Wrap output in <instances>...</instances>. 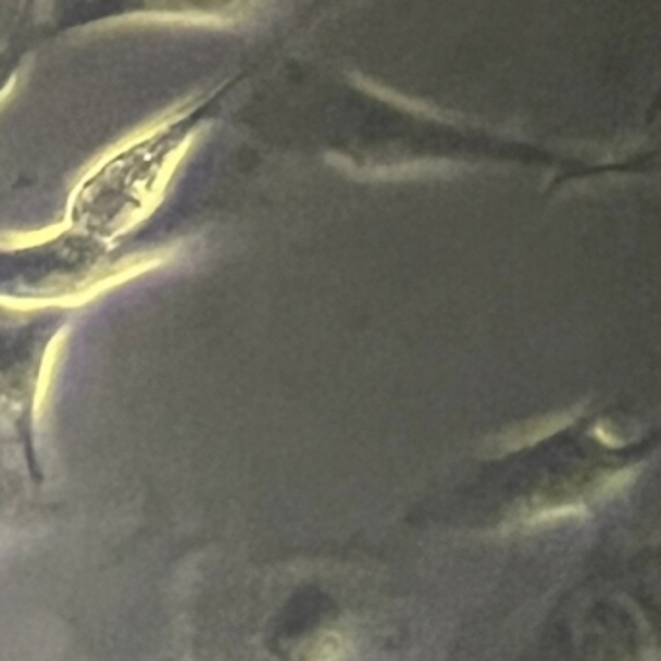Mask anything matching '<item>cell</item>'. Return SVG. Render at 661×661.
<instances>
[{"mask_svg": "<svg viewBox=\"0 0 661 661\" xmlns=\"http://www.w3.org/2000/svg\"><path fill=\"white\" fill-rule=\"evenodd\" d=\"M328 161L334 163L338 170H351V175L361 180H400L415 179L420 175H433V173H442L447 170L448 163L445 161H417V163H402V165H392V167H371V170H359L356 163L344 158L341 153H328Z\"/></svg>", "mask_w": 661, "mask_h": 661, "instance_id": "2", "label": "cell"}, {"mask_svg": "<svg viewBox=\"0 0 661 661\" xmlns=\"http://www.w3.org/2000/svg\"><path fill=\"white\" fill-rule=\"evenodd\" d=\"M581 413L582 406H576L572 410L559 411V413H551L547 417H541V420L529 421L522 427L504 433L497 445L501 447L502 452H512V450H519V448L532 447L539 440L551 437L554 433L572 425Z\"/></svg>", "mask_w": 661, "mask_h": 661, "instance_id": "1", "label": "cell"}, {"mask_svg": "<svg viewBox=\"0 0 661 661\" xmlns=\"http://www.w3.org/2000/svg\"><path fill=\"white\" fill-rule=\"evenodd\" d=\"M351 78L356 80L359 88H363V90L369 91V93H373L376 98L385 99V101H390V103H396L400 109H408L411 113H420V115L429 116V119H447L438 109L431 108V105L423 103V101H417V99L406 98V96L398 93V91L388 90L385 86L369 80L365 76L353 74Z\"/></svg>", "mask_w": 661, "mask_h": 661, "instance_id": "3", "label": "cell"}, {"mask_svg": "<svg viewBox=\"0 0 661 661\" xmlns=\"http://www.w3.org/2000/svg\"><path fill=\"white\" fill-rule=\"evenodd\" d=\"M594 433H596V437H598L603 445H608V447H623V440H619L615 433L609 429V427H606V425H601V423H599Z\"/></svg>", "mask_w": 661, "mask_h": 661, "instance_id": "4", "label": "cell"}]
</instances>
